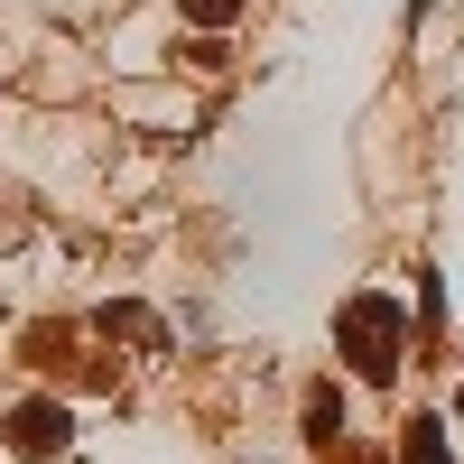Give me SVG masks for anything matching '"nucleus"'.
<instances>
[{
	"label": "nucleus",
	"mask_w": 464,
	"mask_h": 464,
	"mask_svg": "<svg viewBox=\"0 0 464 464\" xmlns=\"http://www.w3.org/2000/svg\"><path fill=\"white\" fill-rule=\"evenodd\" d=\"M334 353L353 381H400V353H409V316H400V297H343V316H334Z\"/></svg>",
	"instance_id": "obj_1"
},
{
	"label": "nucleus",
	"mask_w": 464,
	"mask_h": 464,
	"mask_svg": "<svg viewBox=\"0 0 464 464\" xmlns=\"http://www.w3.org/2000/svg\"><path fill=\"white\" fill-rule=\"evenodd\" d=\"M102 334H130V343H149V353H159V325H149V306H102Z\"/></svg>",
	"instance_id": "obj_5"
},
{
	"label": "nucleus",
	"mask_w": 464,
	"mask_h": 464,
	"mask_svg": "<svg viewBox=\"0 0 464 464\" xmlns=\"http://www.w3.org/2000/svg\"><path fill=\"white\" fill-rule=\"evenodd\" d=\"M10 446H19V455H65V446H74L65 400H19V409H10Z\"/></svg>",
	"instance_id": "obj_2"
},
{
	"label": "nucleus",
	"mask_w": 464,
	"mask_h": 464,
	"mask_svg": "<svg viewBox=\"0 0 464 464\" xmlns=\"http://www.w3.org/2000/svg\"><path fill=\"white\" fill-rule=\"evenodd\" d=\"M455 428H464V391H455Z\"/></svg>",
	"instance_id": "obj_8"
},
{
	"label": "nucleus",
	"mask_w": 464,
	"mask_h": 464,
	"mask_svg": "<svg viewBox=\"0 0 464 464\" xmlns=\"http://www.w3.org/2000/svg\"><path fill=\"white\" fill-rule=\"evenodd\" d=\"M306 446H343V391H334V381L306 391Z\"/></svg>",
	"instance_id": "obj_3"
},
{
	"label": "nucleus",
	"mask_w": 464,
	"mask_h": 464,
	"mask_svg": "<svg viewBox=\"0 0 464 464\" xmlns=\"http://www.w3.org/2000/svg\"><path fill=\"white\" fill-rule=\"evenodd\" d=\"M65 343H74L65 325H28V362H47V372H56V362H74V353H65Z\"/></svg>",
	"instance_id": "obj_6"
},
{
	"label": "nucleus",
	"mask_w": 464,
	"mask_h": 464,
	"mask_svg": "<svg viewBox=\"0 0 464 464\" xmlns=\"http://www.w3.org/2000/svg\"><path fill=\"white\" fill-rule=\"evenodd\" d=\"M400 464H455V455H446V418H409V437H400Z\"/></svg>",
	"instance_id": "obj_4"
},
{
	"label": "nucleus",
	"mask_w": 464,
	"mask_h": 464,
	"mask_svg": "<svg viewBox=\"0 0 464 464\" xmlns=\"http://www.w3.org/2000/svg\"><path fill=\"white\" fill-rule=\"evenodd\" d=\"M177 10L196 19V28H232V19H242V0H177Z\"/></svg>",
	"instance_id": "obj_7"
}]
</instances>
